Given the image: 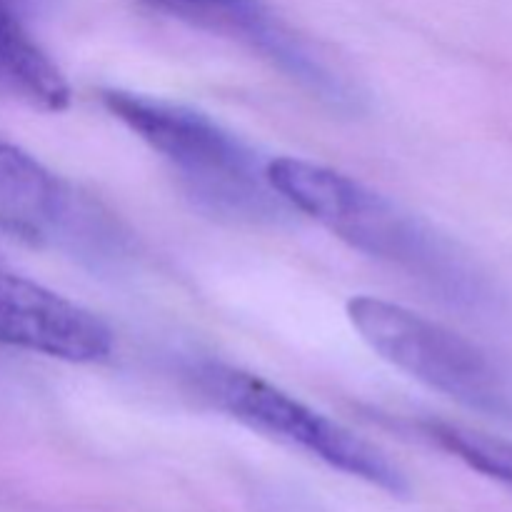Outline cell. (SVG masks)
I'll return each mask as SVG.
<instances>
[{"instance_id": "cell-4", "label": "cell", "mask_w": 512, "mask_h": 512, "mask_svg": "<svg viewBox=\"0 0 512 512\" xmlns=\"http://www.w3.org/2000/svg\"><path fill=\"white\" fill-rule=\"evenodd\" d=\"M345 313L373 353L425 388L478 413L512 410L503 370L465 335L373 295L350 298Z\"/></svg>"}, {"instance_id": "cell-6", "label": "cell", "mask_w": 512, "mask_h": 512, "mask_svg": "<svg viewBox=\"0 0 512 512\" xmlns=\"http://www.w3.org/2000/svg\"><path fill=\"white\" fill-rule=\"evenodd\" d=\"M0 220L15 233L80 255L118 250V230L73 185L0 135Z\"/></svg>"}, {"instance_id": "cell-7", "label": "cell", "mask_w": 512, "mask_h": 512, "mask_svg": "<svg viewBox=\"0 0 512 512\" xmlns=\"http://www.w3.org/2000/svg\"><path fill=\"white\" fill-rule=\"evenodd\" d=\"M0 345L90 365L110 358L115 335L93 310L35 280L0 270Z\"/></svg>"}, {"instance_id": "cell-8", "label": "cell", "mask_w": 512, "mask_h": 512, "mask_svg": "<svg viewBox=\"0 0 512 512\" xmlns=\"http://www.w3.org/2000/svg\"><path fill=\"white\" fill-rule=\"evenodd\" d=\"M0 95L45 113L70 105V85L5 0H0Z\"/></svg>"}, {"instance_id": "cell-1", "label": "cell", "mask_w": 512, "mask_h": 512, "mask_svg": "<svg viewBox=\"0 0 512 512\" xmlns=\"http://www.w3.org/2000/svg\"><path fill=\"white\" fill-rule=\"evenodd\" d=\"M268 178L295 213L438 298L460 308H485L493 300L488 278L458 245L363 180L303 158L268 160Z\"/></svg>"}, {"instance_id": "cell-2", "label": "cell", "mask_w": 512, "mask_h": 512, "mask_svg": "<svg viewBox=\"0 0 512 512\" xmlns=\"http://www.w3.org/2000/svg\"><path fill=\"white\" fill-rule=\"evenodd\" d=\"M105 110L138 135L190 200L213 218L248 228H278L295 210L268 178V160L210 115L158 98L110 88L100 93Z\"/></svg>"}, {"instance_id": "cell-3", "label": "cell", "mask_w": 512, "mask_h": 512, "mask_svg": "<svg viewBox=\"0 0 512 512\" xmlns=\"http://www.w3.org/2000/svg\"><path fill=\"white\" fill-rule=\"evenodd\" d=\"M190 375L200 398L253 433L290 445L390 495L408 493V480L383 450L260 375L220 360H203Z\"/></svg>"}, {"instance_id": "cell-9", "label": "cell", "mask_w": 512, "mask_h": 512, "mask_svg": "<svg viewBox=\"0 0 512 512\" xmlns=\"http://www.w3.org/2000/svg\"><path fill=\"white\" fill-rule=\"evenodd\" d=\"M425 438L433 440L438 448L450 453L453 458L463 460L468 468L498 480L512 488V443L498 435L483 433V430L468 428L458 423H443V420H428L420 425Z\"/></svg>"}, {"instance_id": "cell-5", "label": "cell", "mask_w": 512, "mask_h": 512, "mask_svg": "<svg viewBox=\"0 0 512 512\" xmlns=\"http://www.w3.org/2000/svg\"><path fill=\"white\" fill-rule=\"evenodd\" d=\"M143 3L193 28L238 40L328 108L343 113H358L363 108V90L350 78L348 70L330 58L320 45L310 43L303 33L290 28L263 0H143Z\"/></svg>"}]
</instances>
